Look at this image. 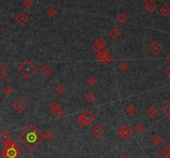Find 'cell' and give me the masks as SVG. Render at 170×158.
Segmentation results:
<instances>
[{
	"mask_svg": "<svg viewBox=\"0 0 170 158\" xmlns=\"http://www.w3.org/2000/svg\"><path fill=\"white\" fill-rule=\"evenodd\" d=\"M18 138L31 152L34 151L44 140L43 134L33 124H31L25 129L18 136Z\"/></svg>",
	"mask_w": 170,
	"mask_h": 158,
	"instance_id": "cell-1",
	"label": "cell"
},
{
	"mask_svg": "<svg viewBox=\"0 0 170 158\" xmlns=\"http://www.w3.org/2000/svg\"><path fill=\"white\" fill-rule=\"evenodd\" d=\"M21 155L22 151L12 140L5 143L1 152V156L3 158H20Z\"/></svg>",
	"mask_w": 170,
	"mask_h": 158,
	"instance_id": "cell-2",
	"label": "cell"
},
{
	"mask_svg": "<svg viewBox=\"0 0 170 158\" xmlns=\"http://www.w3.org/2000/svg\"><path fill=\"white\" fill-rule=\"evenodd\" d=\"M18 70L25 79L28 80L35 74L36 71L37 70V67L29 60H26L22 64L19 65Z\"/></svg>",
	"mask_w": 170,
	"mask_h": 158,
	"instance_id": "cell-3",
	"label": "cell"
},
{
	"mask_svg": "<svg viewBox=\"0 0 170 158\" xmlns=\"http://www.w3.org/2000/svg\"><path fill=\"white\" fill-rule=\"evenodd\" d=\"M95 120H96V117L94 113L91 110L86 109L79 115V117L76 119V122L83 127H87L90 126L91 123H94Z\"/></svg>",
	"mask_w": 170,
	"mask_h": 158,
	"instance_id": "cell-4",
	"label": "cell"
},
{
	"mask_svg": "<svg viewBox=\"0 0 170 158\" xmlns=\"http://www.w3.org/2000/svg\"><path fill=\"white\" fill-rule=\"evenodd\" d=\"M118 133L120 137L124 140H129V138L134 134V131L129 128V125L125 124L121 127V128L119 130Z\"/></svg>",
	"mask_w": 170,
	"mask_h": 158,
	"instance_id": "cell-5",
	"label": "cell"
},
{
	"mask_svg": "<svg viewBox=\"0 0 170 158\" xmlns=\"http://www.w3.org/2000/svg\"><path fill=\"white\" fill-rule=\"evenodd\" d=\"M149 52L152 54L153 56H157L159 53L161 52V51L163 50V46L157 41H153L148 47Z\"/></svg>",
	"mask_w": 170,
	"mask_h": 158,
	"instance_id": "cell-6",
	"label": "cell"
},
{
	"mask_svg": "<svg viewBox=\"0 0 170 158\" xmlns=\"http://www.w3.org/2000/svg\"><path fill=\"white\" fill-rule=\"evenodd\" d=\"M12 107L15 109V111L19 113H22V112L26 109L27 104L22 99H18V100H16V102L13 104Z\"/></svg>",
	"mask_w": 170,
	"mask_h": 158,
	"instance_id": "cell-7",
	"label": "cell"
},
{
	"mask_svg": "<svg viewBox=\"0 0 170 158\" xmlns=\"http://www.w3.org/2000/svg\"><path fill=\"white\" fill-rule=\"evenodd\" d=\"M15 20L16 22L18 23L19 25L21 26H24L25 24L27 23L29 20V17L23 12H21L18 13V15H16L15 17Z\"/></svg>",
	"mask_w": 170,
	"mask_h": 158,
	"instance_id": "cell-8",
	"label": "cell"
},
{
	"mask_svg": "<svg viewBox=\"0 0 170 158\" xmlns=\"http://www.w3.org/2000/svg\"><path fill=\"white\" fill-rule=\"evenodd\" d=\"M12 140V134L8 129H3L0 132V141L6 143Z\"/></svg>",
	"mask_w": 170,
	"mask_h": 158,
	"instance_id": "cell-9",
	"label": "cell"
},
{
	"mask_svg": "<svg viewBox=\"0 0 170 158\" xmlns=\"http://www.w3.org/2000/svg\"><path fill=\"white\" fill-rule=\"evenodd\" d=\"M144 8L146 10L147 12L149 13H153L157 8H158V5L153 1V0H149L147 1L144 6Z\"/></svg>",
	"mask_w": 170,
	"mask_h": 158,
	"instance_id": "cell-10",
	"label": "cell"
},
{
	"mask_svg": "<svg viewBox=\"0 0 170 158\" xmlns=\"http://www.w3.org/2000/svg\"><path fill=\"white\" fill-rule=\"evenodd\" d=\"M104 133H105V129L102 128V126H100L99 124L95 125L94 128L91 129V133L96 138L100 137L102 135L104 134Z\"/></svg>",
	"mask_w": 170,
	"mask_h": 158,
	"instance_id": "cell-11",
	"label": "cell"
},
{
	"mask_svg": "<svg viewBox=\"0 0 170 158\" xmlns=\"http://www.w3.org/2000/svg\"><path fill=\"white\" fill-rule=\"evenodd\" d=\"M146 113L151 118H155V117H158V115L159 114V111L155 106H152L147 109Z\"/></svg>",
	"mask_w": 170,
	"mask_h": 158,
	"instance_id": "cell-12",
	"label": "cell"
},
{
	"mask_svg": "<svg viewBox=\"0 0 170 158\" xmlns=\"http://www.w3.org/2000/svg\"><path fill=\"white\" fill-rule=\"evenodd\" d=\"M40 73H41L42 76L44 77H48L52 75L53 73V69L48 65H44L41 69H40Z\"/></svg>",
	"mask_w": 170,
	"mask_h": 158,
	"instance_id": "cell-13",
	"label": "cell"
},
{
	"mask_svg": "<svg viewBox=\"0 0 170 158\" xmlns=\"http://www.w3.org/2000/svg\"><path fill=\"white\" fill-rule=\"evenodd\" d=\"M52 113H53V115L54 117H56L57 119H61L62 117L64 116L65 114V111L63 109H62L61 108V106L57 108V109H56L55 110H53L52 111Z\"/></svg>",
	"mask_w": 170,
	"mask_h": 158,
	"instance_id": "cell-14",
	"label": "cell"
},
{
	"mask_svg": "<svg viewBox=\"0 0 170 158\" xmlns=\"http://www.w3.org/2000/svg\"><path fill=\"white\" fill-rule=\"evenodd\" d=\"M121 32L120 31V30L116 28V27H114V28H112L110 32H109V35L110 36L113 38V39H115V40H116L118 38H120V36H121Z\"/></svg>",
	"mask_w": 170,
	"mask_h": 158,
	"instance_id": "cell-15",
	"label": "cell"
},
{
	"mask_svg": "<svg viewBox=\"0 0 170 158\" xmlns=\"http://www.w3.org/2000/svg\"><path fill=\"white\" fill-rule=\"evenodd\" d=\"M159 12L164 17H168L170 14V6L164 3V5L159 8Z\"/></svg>",
	"mask_w": 170,
	"mask_h": 158,
	"instance_id": "cell-16",
	"label": "cell"
},
{
	"mask_svg": "<svg viewBox=\"0 0 170 158\" xmlns=\"http://www.w3.org/2000/svg\"><path fill=\"white\" fill-rule=\"evenodd\" d=\"M94 44H95L96 46H98V47H105L106 44H107V40H106V38L105 36H100V37H98V39L96 40V41L95 42Z\"/></svg>",
	"mask_w": 170,
	"mask_h": 158,
	"instance_id": "cell-17",
	"label": "cell"
},
{
	"mask_svg": "<svg viewBox=\"0 0 170 158\" xmlns=\"http://www.w3.org/2000/svg\"><path fill=\"white\" fill-rule=\"evenodd\" d=\"M163 142V138L160 137V135L155 134L152 138H151V142H152L153 145H156V146H158L162 143Z\"/></svg>",
	"mask_w": 170,
	"mask_h": 158,
	"instance_id": "cell-18",
	"label": "cell"
},
{
	"mask_svg": "<svg viewBox=\"0 0 170 158\" xmlns=\"http://www.w3.org/2000/svg\"><path fill=\"white\" fill-rule=\"evenodd\" d=\"M118 21L121 24H124L127 23V21L129 20V17L126 15V13H124V12H121V13H120V15L118 16Z\"/></svg>",
	"mask_w": 170,
	"mask_h": 158,
	"instance_id": "cell-19",
	"label": "cell"
},
{
	"mask_svg": "<svg viewBox=\"0 0 170 158\" xmlns=\"http://www.w3.org/2000/svg\"><path fill=\"white\" fill-rule=\"evenodd\" d=\"M54 137H55V135H54V133H53L51 130H47L45 132V133L43 134L44 139H46L48 142H51V141L53 140V138H54Z\"/></svg>",
	"mask_w": 170,
	"mask_h": 158,
	"instance_id": "cell-20",
	"label": "cell"
},
{
	"mask_svg": "<svg viewBox=\"0 0 170 158\" xmlns=\"http://www.w3.org/2000/svg\"><path fill=\"white\" fill-rule=\"evenodd\" d=\"M46 13H47V17H49L50 18H54L56 15H57V10L53 8V7H50V8H48L47 9V11H46Z\"/></svg>",
	"mask_w": 170,
	"mask_h": 158,
	"instance_id": "cell-21",
	"label": "cell"
},
{
	"mask_svg": "<svg viewBox=\"0 0 170 158\" xmlns=\"http://www.w3.org/2000/svg\"><path fill=\"white\" fill-rule=\"evenodd\" d=\"M8 75V72L2 66V65H0V82H2L5 79Z\"/></svg>",
	"mask_w": 170,
	"mask_h": 158,
	"instance_id": "cell-22",
	"label": "cell"
},
{
	"mask_svg": "<svg viewBox=\"0 0 170 158\" xmlns=\"http://www.w3.org/2000/svg\"><path fill=\"white\" fill-rule=\"evenodd\" d=\"M134 130H135L137 133H142L145 130V128H144V126L142 123H139L135 124V127H134Z\"/></svg>",
	"mask_w": 170,
	"mask_h": 158,
	"instance_id": "cell-23",
	"label": "cell"
},
{
	"mask_svg": "<svg viewBox=\"0 0 170 158\" xmlns=\"http://www.w3.org/2000/svg\"><path fill=\"white\" fill-rule=\"evenodd\" d=\"M85 98H86V101L90 103V104H91V103H93L95 100V95L94 94V93H92V92H88L87 94H86V96H85Z\"/></svg>",
	"mask_w": 170,
	"mask_h": 158,
	"instance_id": "cell-24",
	"label": "cell"
},
{
	"mask_svg": "<svg viewBox=\"0 0 170 158\" xmlns=\"http://www.w3.org/2000/svg\"><path fill=\"white\" fill-rule=\"evenodd\" d=\"M86 83L88 84L89 86L93 87L95 84H96V80H95V78L94 76H89L88 78L86 79Z\"/></svg>",
	"mask_w": 170,
	"mask_h": 158,
	"instance_id": "cell-25",
	"label": "cell"
},
{
	"mask_svg": "<svg viewBox=\"0 0 170 158\" xmlns=\"http://www.w3.org/2000/svg\"><path fill=\"white\" fill-rule=\"evenodd\" d=\"M129 64L126 63L125 61H122L119 64V69L121 70L122 72H125L129 70Z\"/></svg>",
	"mask_w": 170,
	"mask_h": 158,
	"instance_id": "cell-26",
	"label": "cell"
},
{
	"mask_svg": "<svg viewBox=\"0 0 170 158\" xmlns=\"http://www.w3.org/2000/svg\"><path fill=\"white\" fill-rule=\"evenodd\" d=\"M3 94H6V95H11L13 92V89L11 85H6L3 89Z\"/></svg>",
	"mask_w": 170,
	"mask_h": 158,
	"instance_id": "cell-27",
	"label": "cell"
},
{
	"mask_svg": "<svg viewBox=\"0 0 170 158\" xmlns=\"http://www.w3.org/2000/svg\"><path fill=\"white\" fill-rule=\"evenodd\" d=\"M163 113L165 114L166 117L170 118V102L164 106V108L163 109Z\"/></svg>",
	"mask_w": 170,
	"mask_h": 158,
	"instance_id": "cell-28",
	"label": "cell"
},
{
	"mask_svg": "<svg viewBox=\"0 0 170 158\" xmlns=\"http://www.w3.org/2000/svg\"><path fill=\"white\" fill-rule=\"evenodd\" d=\"M125 112L129 114V115H134L136 113V109L133 105H129L125 109Z\"/></svg>",
	"mask_w": 170,
	"mask_h": 158,
	"instance_id": "cell-29",
	"label": "cell"
},
{
	"mask_svg": "<svg viewBox=\"0 0 170 158\" xmlns=\"http://www.w3.org/2000/svg\"><path fill=\"white\" fill-rule=\"evenodd\" d=\"M98 54L103 55V56H106V55L110 54V51H109V49H108L106 46H105V47H101L100 49H99V51H98Z\"/></svg>",
	"mask_w": 170,
	"mask_h": 158,
	"instance_id": "cell-30",
	"label": "cell"
},
{
	"mask_svg": "<svg viewBox=\"0 0 170 158\" xmlns=\"http://www.w3.org/2000/svg\"><path fill=\"white\" fill-rule=\"evenodd\" d=\"M23 5L24 8H26L27 9H29L31 8L32 5H33V2L32 0H23Z\"/></svg>",
	"mask_w": 170,
	"mask_h": 158,
	"instance_id": "cell-31",
	"label": "cell"
},
{
	"mask_svg": "<svg viewBox=\"0 0 170 158\" xmlns=\"http://www.w3.org/2000/svg\"><path fill=\"white\" fill-rule=\"evenodd\" d=\"M65 90H66V89H65L64 85H62V84H58L56 87V92L59 94H63L65 92Z\"/></svg>",
	"mask_w": 170,
	"mask_h": 158,
	"instance_id": "cell-32",
	"label": "cell"
},
{
	"mask_svg": "<svg viewBox=\"0 0 170 158\" xmlns=\"http://www.w3.org/2000/svg\"><path fill=\"white\" fill-rule=\"evenodd\" d=\"M155 158H169V157L166 154L164 150H161L158 152V154L155 156Z\"/></svg>",
	"mask_w": 170,
	"mask_h": 158,
	"instance_id": "cell-33",
	"label": "cell"
},
{
	"mask_svg": "<svg viewBox=\"0 0 170 158\" xmlns=\"http://www.w3.org/2000/svg\"><path fill=\"white\" fill-rule=\"evenodd\" d=\"M112 60H113V56H112L111 55V53H110V54H108V55H106V56H105L104 64H110Z\"/></svg>",
	"mask_w": 170,
	"mask_h": 158,
	"instance_id": "cell-34",
	"label": "cell"
},
{
	"mask_svg": "<svg viewBox=\"0 0 170 158\" xmlns=\"http://www.w3.org/2000/svg\"><path fill=\"white\" fill-rule=\"evenodd\" d=\"M59 107H60V105H59L58 103H57V102H52V103L50 104V109H51L52 111H53V110H55L56 109H57Z\"/></svg>",
	"mask_w": 170,
	"mask_h": 158,
	"instance_id": "cell-35",
	"label": "cell"
},
{
	"mask_svg": "<svg viewBox=\"0 0 170 158\" xmlns=\"http://www.w3.org/2000/svg\"><path fill=\"white\" fill-rule=\"evenodd\" d=\"M164 151L166 152V154H167V155H168V156L170 157V143L168 145V146H165V148H164Z\"/></svg>",
	"mask_w": 170,
	"mask_h": 158,
	"instance_id": "cell-36",
	"label": "cell"
},
{
	"mask_svg": "<svg viewBox=\"0 0 170 158\" xmlns=\"http://www.w3.org/2000/svg\"><path fill=\"white\" fill-rule=\"evenodd\" d=\"M165 74H166V76H168L170 79V66H169V67L165 70Z\"/></svg>",
	"mask_w": 170,
	"mask_h": 158,
	"instance_id": "cell-37",
	"label": "cell"
},
{
	"mask_svg": "<svg viewBox=\"0 0 170 158\" xmlns=\"http://www.w3.org/2000/svg\"><path fill=\"white\" fill-rule=\"evenodd\" d=\"M166 60H167V61H168V62H169V63L170 64V52H169V55L166 56Z\"/></svg>",
	"mask_w": 170,
	"mask_h": 158,
	"instance_id": "cell-38",
	"label": "cell"
},
{
	"mask_svg": "<svg viewBox=\"0 0 170 158\" xmlns=\"http://www.w3.org/2000/svg\"><path fill=\"white\" fill-rule=\"evenodd\" d=\"M119 158H129V157L127 156V155H126V154H123V155H121V156H120Z\"/></svg>",
	"mask_w": 170,
	"mask_h": 158,
	"instance_id": "cell-39",
	"label": "cell"
},
{
	"mask_svg": "<svg viewBox=\"0 0 170 158\" xmlns=\"http://www.w3.org/2000/svg\"><path fill=\"white\" fill-rule=\"evenodd\" d=\"M142 1H144V3H146L147 1H149V0H142Z\"/></svg>",
	"mask_w": 170,
	"mask_h": 158,
	"instance_id": "cell-40",
	"label": "cell"
},
{
	"mask_svg": "<svg viewBox=\"0 0 170 158\" xmlns=\"http://www.w3.org/2000/svg\"><path fill=\"white\" fill-rule=\"evenodd\" d=\"M1 32H2V27H0V33H1Z\"/></svg>",
	"mask_w": 170,
	"mask_h": 158,
	"instance_id": "cell-41",
	"label": "cell"
},
{
	"mask_svg": "<svg viewBox=\"0 0 170 158\" xmlns=\"http://www.w3.org/2000/svg\"><path fill=\"white\" fill-rule=\"evenodd\" d=\"M29 158H35V157H30Z\"/></svg>",
	"mask_w": 170,
	"mask_h": 158,
	"instance_id": "cell-42",
	"label": "cell"
}]
</instances>
